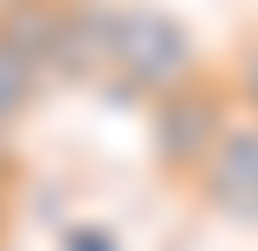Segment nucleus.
<instances>
[{"label":"nucleus","instance_id":"423d86ee","mask_svg":"<svg viewBox=\"0 0 258 251\" xmlns=\"http://www.w3.org/2000/svg\"><path fill=\"white\" fill-rule=\"evenodd\" d=\"M61 251H122V238L109 224H68L61 231Z\"/></svg>","mask_w":258,"mask_h":251},{"label":"nucleus","instance_id":"7ed1b4c3","mask_svg":"<svg viewBox=\"0 0 258 251\" xmlns=\"http://www.w3.org/2000/svg\"><path fill=\"white\" fill-rule=\"evenodd\" d=\"M183 190L224 224H258V116H238Z\"/></svg>","mask_w":258,"mask_h":251},{"label":"nucleus","instance_id":"20e7f679","mask_svg":"<svg viewBox=\"0 0 258 251\" xmlns=\"http://www.w3.org/2000/svg\"><path fill=\"white\" fill-rule=\"evenodd\" d=\"M41 89H48V81H41V68L27 61V54H14L7 41H0V136H7L14 122H21L27 109L41 102Z\"/></svg>","mask_w":258,"mask_h":251},{"label":"nucleus","instance_id":"f03ea898","mask_svg":"<svg viewBox=\"0 0 258 251\" xmlns=\"http://www.w3.org/2000/svg\"><path fill=\"white\" fill-rule=\"evenodd\" d=\"M150 163L170 177V184H190L204 170V156L224 143V129L238 122V102L224 89V75H190L183 89H163L150 95Z\"/></svg>","mask_w":258,"mask_h":251},{"label":"nucleus","instance_id":"f257e3e1","mask_svg":"<svg viewBox=\"0 0 258 251\" xmlns=\"http://www.w3.org/2000/svg\"><path fill=\"white\" fill-rule=\"evenodd\" d=\"M190 75H204V48H197V34L170 7H150V0H116V7H109L102 81L116 95L150 102V95H163V89H183Z\"/></svg>","mask_w":258,"mask_h":251},{"label":"nucleus","instance_id":"0eeeda50","mask_svg":"<svg viewBox=\"0 0 258 251\" xmlns=\"http://www.w3.org/2000/svg\"><path fill=\"white\" fill-rule=\"evenodd\" d=\"M7 204H14V149L0 136V238H7Z\"/></svg>","mask_w":258,"mask_h":251},{"label":"nucleus","instance_id":"39448f33","mask_svg":"<svg viewBox=\"0 0 258 251\" xmlns=\"http://www.w3.org/2000/svg\"><path fill=\"white\" fill-rule=\"evenodd\" d=\"M224 89H231L238 116H258V27L238 41V54L224 61Z\"/></svg>","mask_w":258,"mask_h":251},{"label":"nucleus","instance_id":"6e6552de","mask_svg":"<svg viewBox=\"0 0 258 251\" xmlns=\"http://www.w3.org/2000/svg\"><path fill=\"white\" fill-rule=\"evenodd\" d=\"M0 7H7V0H0Z\"/></svg>","mask_w":258,"mask_h":251}]
</instances>
